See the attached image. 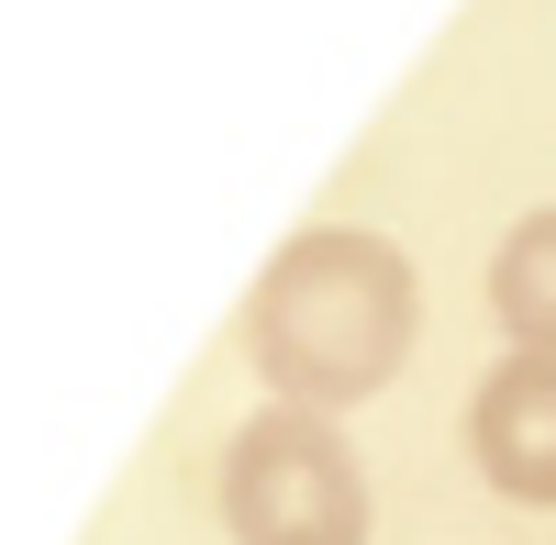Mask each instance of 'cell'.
Wrapping results in <instances>:
<instances>
[{
  "label": "cell",
  "mask_w": 556,
  "mask_h": 545,
  "mask_svg": "<svg viewBox=\"0 0 556 545\" xmlns=\"http://www.w3.org/2000/svg\"><path fill=\"white\" fill-rule=\"evenodd\" d=\"M490 312H501V334H513V356H556V212H534V223L501 235Z\"/></svg>",
  "instance_id": "cell-4"
},
{
  "label": "cell",
  "mask_w": 556,
  "mask_h": 545,
  "mask_svg": "<svg viewBox=\"0 0 556 545\" xmlns=\"http://www.w3.org/2000/svg\"><path fill=\"white\" fill-rule=\"evenodd\" d=\"M245 356L301 413H345V401L390 390V368L412 356V267H401V245L356 235V223L290 235L267 256L256 301H245Z\"/></svg>",
  "instance_id": "cell-1"
},
{
  "label": "cell",
  "mask_w": 556,
  "mask_h": 545,
  "mask_svg": "<svg viewBox=\"0 0 556 545\" xmlns=\"http://www.w3.org/2000/svg\"><path fill=\"white\" fill-rule=\"evenodd\" d=\"M468 457L501 502L556 512V356H501L468 401Z\"/></svg>",
  "instance_id": "cell-3"
},
{
  "label": "cell",
  "mask_w": 556,
  "mask_h": 545,
  "mask_svg": "<svg viewBox=\"0 0 556 545\" xmlns=\"http://www.w3.org/2000/svg\"><path fill=\"white\" fill-rule=\"evenodd\" d=\"M223 523L235 545H367V468L334 413L267 401L223 457Z\"/></svg>",
  "instance_id": "cell-2"
}]
</instances>
